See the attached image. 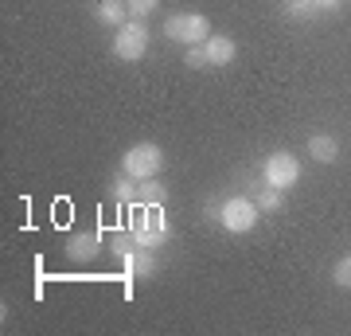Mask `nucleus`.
Returning <instances> with one entry per match:
<instances>
[{
  "instance_id": "1",
  "label": "nucleus",
  "mask_w": 351,
  "mask_h": 336,
  "mask_svg": "<svg viewBox=\"0 0 351 336\" xmlns=\"http://www.w3.org/2000/svg\"><path fill=\"white\" fill-rule=\"evenodd\" d=\"M129 235H133V243L145 250H156L168 243V235H172V227H168V219H164L160 203H145L137 215H133V223H129Z\"/></svg>"
},
{
  "instance_id": "2",
  "label": "nucleus",
  "mask_w": 351,
  "mask_h": 336,
  "mask_svg": "<svg viewBox=\"0 0 351 336\" xmlns=\"http://www.w3.org/2000/svg\"><path fill=\"white\" fill-rule=\"evenodd\" d=\"M164 36L184 43V47H195V43H207L211 36V20L203 12H176L164 20Z\"/></svg>"
},
{
  "instance_id": "3",
  "label": "nucleus",
  "mask_w": 351,
  "mask_h": 336,
  "mask_svg": "<svg viewBox=\"0 0 351 336\" xmlns=\"http://www.w3.org/2000/svg\"><path fill=\"white\" fill-rule=\"evenodd\" d=\"M160 168H164V149L152 145V141H141L121 157V172H129L133 180H152V176H160Z\"/></svg>"
},
{
  "instance_id": "4",
  "label": "nucleus",
  "mask_w": 351,
  "mask_h": 336,
  "mask_svg": "<svg viewBox=\"0 0 351 336\" xmlns=\"http://www.w3.org/2000/svg\"><path fill=\"white\" fill-rule=\"evenodd\" d=\"M149 51V27L141 20H125V24L113 32V55L121 63H141Z\"/></svg>"
},
{
  "instance_id": "5",
  "label": "nucleus",
  "mask_w": 351,
  "mask_h": 336,
  "mask_svg": "<svg viewBox=\"0 0 351 336\" xmlns=\"http://www.w3.org/2000/svg\"><path fill=\"white\" fill-rule=\"evenodd\" d=\"M258 215H262V212H258V203H254V199L230 196L223 208H219V223H223L230 235H246V231L258 227Z\"/></svg>"
},
{
  "instance_id": "6",
  "label": "nucleus",
  "mask_w": 351,
  "mask_h": 336,
  "mask_svg": "<svg viewBox=\"0 0 351 336\" xmlns=\"http://www.w3.org/2000/svg\"><path fill=\"white\" fill-rule=\"evenodd\" d=\"M262 176H265V184H274V188H293L297 180H301V161L293 157V153H269L262 164Z\"/></svg>"
},
{
  "instance_id": "7",
  "label": "nucleus",
  "mask_w": 351,
  "mask_h": 336,
  "mask_svg": "<svg viewBox=\"0 0 351 336\" xmlns=\"http://www.w3.org/2000/svg\"><path fill=\"white\" fill-rule=\"evenodd\" d=\"M203 51H207V67H226V63H234V55H239V43L230 36H207V43H203Z\"/></svg>"
},
{
  "instance_id": "8",
  "label": "nucleus",
  "mask_w": 351,
  "mask_h": 336,
  "mask_svg": "<svg viewBox=\"0 0 351 336\" xmlns=\"http://www.w3.org/2000/svg\"><path fill=\"white\" fill-rule=\"evenodd\" d=\"M101 250V235H94V231H82V235H75L71 243H66V258L75 262V266H82V262L98 258Z\"/></svg>"
},
{
  "instance_id": "9",
  "label": "nucleus",
  "mask_w": 351,
  "mask_h": 336,
  "mask_svg": "<svg viewBox=\"0 0 351 336\" xmlns=\"http://www.w3.org/2000/svg\"><path fill=\"white\" fill-rule=\"evenodd\" d=\"M121 266H125L129 278H149V274H156V254L145 247H133L121 254Z\"/></svg>"
},
{
  "instance_id": "10",
  "label": "nucleus",
  "mask_w": 351,
  "mask_h": 336,
  "mask_svg": "<svg viewBox=\"0 0 351 336\" xmlns=\"http://www.w3.org/2000/svg\"><path fill=\"white\" fill-rule=\"evenodd\" d=\"M308 157L320 164H336L339 161V141L332 133H313L308 137Z\"/></svg>"
},
{
  "instance_id": "11",
  "label": "nucleus",
  "mask_w": 351,
  "mask_h": 336,
  "mask_svg": "<svg viewBox=\"0 0 351 336\" xmlns=\"http://www.w3.org/2000/svg\"><path fill=\"white\" fill-rule=\"evenodd\" d=\"M94 16H98L101 24L121 27L129 20V4L125 0H98V4H94Z\"/></svg>"
},
{
  "instance_id": "12",
  "label": "nucleus",
  "mask_w": 351,
  "mask_h": 336,
  "mask_svg": "<svg viewBox=\"0 0 351 336\" xmlns=\"http://www.w3.org/2000/svg\"><path fill=\"white\" fill-rule=\"evenodd\" d=\"M113 199H117V203H133V199H141V180H133L129 172H121L117 180H113Z\"/></svg>"
},
{
  "instance_id": "13",
  "label": "nucleus",
  "mask_w": 351,
  "mask_h": 336,
  "mask_svg": "<svg viewBox=\"0 0 351 336\" xmlns=\"http://www.w3.org/2000/svg\"><path fill=\"white\" fill-rule=\"evenodd\" d=\"M258 212H281V203H285V188H274V184H265L258 188Z\"/></svg>"
},
{
  "instance_id": "14",
  "label": "nucleus",
  "mask_w": 351,
  "mask_h": 336,
  "mask_svg": "<svg viewBox=\"0 0 351 336\" xmlns=\"http://www.w3.org/2000/svg\"><path fill=\"white\" fill-rule=\"evenodd\" d=\"M332 282H336L339 289H351V254H343V258L332 266Z\"/></svg>"
},
{
  "instance_id": "15",
  "label": "nucleus",
  "mask_w": 351,
  "mask_h": 336,
  "mask_svg": "<svg viewBox=\"0 0 351 336\" xmlns=\"http://www.w3.org/2000/svg\"><path fill=\"white\" fill-rule=\"evenodd\" d=\"M125 4H129V16L133 20H145V16H152L160 8V0H125Z\"/></svg>"
},
{
  "instance_id": "16",
  "label": "nucleus",
  "mask_w": 351,
  "mask_h": 336,
  "mask_svg": "<svg viewBox=\"0 0 351 336\" xmlns=\"http://www.w3.org/2000/svg\"><path fill=\"white\" fill-rule=\"evenodd\" d=\"M141 199H145V203H160L164 199V188L156 184V176H152V180H141Z\"/></svg>"
},
{
  "instance_id": "17",
  "label": "nucleus",
  "mask_w": 351,
  "mask_h": 336,
  "mask_svg": "<svg viewBox=\"0 0 351 336\" xmlns=\"http://www.w3.org/2000/svg\"><path fill=\"white\" fill-rule=\"evenodd\" d=\"M184 63H188V67H207V51H203V43H195V47H188V55H184Z\"/></svg>"
},
{
  "instance_id": "18",
  "label": "nucleus",
  "mask_w": 351,
  "mask_h": 336,
  "mask_svg": "<svg viewBox=\"0 0 351 336\" xmlns=\"http://www.w3.org/2000/svg\"><path fill=\"white\" fill-rule=\"evenodd\" d=\"M285 8H289V16H304V12H313L316 4H313V0H289Z\"/></svg>"
},
{
  "instance_id": "19",
  "label": "nucleus",
  "mask_w": 351,
  "mask_h": 336,
  "mask_svg": "<svg viewBox=\"0 0 351 336\" xmlns=\"http://www.w3.org/2000/svg\"><path fill=\"white\" fill-rule=\"evenodd\" d=\"M339 4H343V0H316V8H328V12H332V8H339Z\"/></svg>"
},
{
  "instance_id": "20",
  "label": "nucleus",
  "mask_w": 351,
  "mask_h": 336,
  "mask_svg": "<svg viewBox=\"0 0 351 336\" xmlns=\"http://www.w3.org/2000/svg\"><path fill=\"white\" fill-rule=\"evenodd\" d=\"M313 4H316V0H313Z\"/></svg>"
}]
</instances>
